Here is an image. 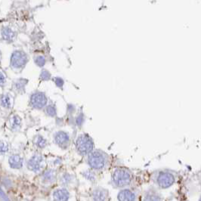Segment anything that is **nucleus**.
Segmentation results:
<instances>
[{
	"label": "nucleus",
	"instance_id": "6",
	"mask_svg": "<svg viewBox=\"0 0 201 201\" xmlns=\"http://www.w3.org/2000/svg\"><path fill=\"white\" fill-rule=\"evenodd\" d=\"M45 166L44 159L39 154H35L29 160L27 163V166L29 169L33 172H40Z\"/></svg>",
	"mask_w": 201,
	"mask_h": 201
},
{
	"label": "nucleus",
	"instance_id": "9",
	"mask_svg": "<svg viewBox=\"0 0 201 201\" xmlns=\"http://www.w3.org/2000/svg\"><path fill=\"white\" fill-rule=\"evenodd\" d=\"M108 192L105 188H98L93 190L92 194V201H107Z\"/></svg>",
	"mask_w": 201,
	"mask_h": 201
},
{
	"label": "nucleus",
	"instance_id": "2",
	"mask_svg": "<svg viewBox=\"0 0 201 201\" xmlns=\"http://www.w3.org/2000/svg\"><path fill=\"white\" fill-rule=\"evenodd\" d=\"M94 141L87 133H81L75 141V149L81 156H87L94 150Z\"/></svg>",
	"mask_w": 201,
	"mask_h": 201
},
{
	"label": "nucleus",
	"instance_id": "14",
	"mask_svg": "<svg viewBox=\"0 0 201 201\" xmlns=\"http://www.w3.org/2000/svg\"><path fill=\"white\" fill-rule=\"evenodd\" d=\"M56 178V172L54 170H47L43 173L42 179L44 182L46 183H51L53 182Z\"/></svg>",
	"mask_w": 201,
	"mask_h": 201
},
{
	"label": "nucleus",
	"instance_id": "16",
	"mask_svg": "<svg viewBox=\"0 0 201 201\" xmlns=\"http://www.w3.org/2000/svg\"><path fill=\"white\" fill-rule=\"evenodd\" d=\"M74 125H76L77 127H82V126L85 122V116L83 112L80 111L79 113H78L77 116H76V117L74 118Z\"/></svg>",
	"mask_w": 201,
	"mask_h": 201
},
{
	"label": "nucleus",
	"instance_id": "13",
	"mask_svg": "<svg viewBox=\"0 0 201 201\" xmlns=\"http://www.w3.org/2000/svg\"><path fill=\"white\" fill-rule=\"evenodd\" d=\"M9 163L12 168L18 169L23 165V159L19 155L11 156L9 158Z\"/></svg>",
	"mask_w": 201,
	"mask_h": 201
},
{
	"label": "nucleus",
	"instance_id": "7",
	"mask_svg": "<svg viewBox=\"0 0 201 201\" xmlns=\"http://www.w3.org/2000/svg\"><path fill=\"white\" fill-rule=\"evenodd\" d=\"M30 103L36 109H42L47 105L48 99L46 95L42 92H35L31 96Z\"/></svg>",
	"mask_w": 201,
	"mask_h": 201
},
{
	"label": "nucleus",
	"instance_id": "8",
	"mask_svg": "<svg viewBox=\"0 0 201 201\" xmlns=\"http://www.w3.org/2000/svg\"><path fill=\"white\" fill-rule=\"evenodd\" d=\"M27 62V55L22 51H15L11 58V63L15 67H22Z\"/></svg>",
	"mask_w": 201,
	"mask_h": 201
},
{
	"label": "nucleus",
	"instance_id": "1",
	"mask_svg": "<svg viewBox=\"0 0 201 201\" xmlns=\"http://www.w3.org/2000/svg\"><path fill=\"white\" fill-rule=\"evenodd\" d=\"M87 163L94 170H102L108 163V156L100 150H93L87 155Z\"/></svg>",
	"mask_w": 201,
	"mask_h": 201
},
{
	"label": "nucleus",
	"instance_id": "12",
	"mask_svg": "<svg viewBox=\"0 0 201 201\" xmlns=\"http://www.w3.org/2000/svg\"><path fill=\"white\" fill-rule=\"evenodd\" d=\"M117 198L119 201H136V194L130 190L125 189L119 192Z\"/></svg>",
	"mask_w": 201,
	"mask_h": 201
},
{
	"label": "nucleus",
	"instance_id": "17",
	"mask_svg": "<svg viewBox=\"0 0 201 201\" xmlns=\"http://www.w3.org/2000/svg\"><path fill=\"white\" fill-rule=\"evenodd\" d=\"M73 178H74V177H73L72 175L68 172H65L64 173V174L61 176V177H60V181L62 185H66L72 182Z\"/></svg>",
	"mask_w": 201,
	"mask_h": 201
},
{
	"label": "nucleus",
	"instance_id": "18",
	"mask_svg": "<svg viewBox=\"0 0 201 201\" xmlns=\"http://www.w3.org/2000/svg\"><path fill=\"white\" fill-rule=\"evenodd\" d=\"M45 110H46V114L51 117H55L57 115V109L53 105H49L46 106Z\"/></svg>",
	"mask_w": 201,
	"mask_h": 201
},
{
	"label": "nucleus",
	"instance_id": "19",
	"mask_svg": "<svg viewBox=\"0 0 201 201\" xmlns=\"http://www.w3.org/2000/svg\"><path fill=\"white\" fill-rule=\"evenodd\" d=\"M35 62L39 67H42L46 64V59L43 56H37L35 58Z\"/></svg>",
	"mask_w": 201,
	"mask_h": 201
},
{
	"label": "nucleus",
	"instance_id": "4",
	"mask_svg": "<svg viewBox=\"0 0 201 201\" xmlns=\"http://www.w3.org/2000/svg\"><path fill=\"white\" fill-rule=\"evenodd\" d=\"M54 141L62 150H67L70 148L71 137L67 131L59 130L54 134Z\"/></svg>",
	"mask_w": 201,
	"mask_h": 201
},
{
	"label": "nucleus",
	"instance_id": "3",
	"mask_svg": "<svg viewBox=\"0 0 201 201\" xmlns=\"http://www.w3.org/2000/svg\"><path fill=\"white\" fill-rule=\"evenodd\" d=\"M112 181L116 186L119 188H123L132 183V174L128 169L119 167L116 169L113 173Z\"/></svg>",
	"mask_w": 201,
	"mask_h": 201
},
{
	"label": "nucleus",
	"instance_id": "22",
	"mask_svg": "<svg viewBox=\"0 0 201 201\" xmlns=\"http://www.w3.org/2000/svg\"><path fill=\"white\" fill-rule=\"evenodd\" d=\"M8 150V146L6 144L3 143H0V152L1 153H5Z\"/></svg>",
	"mask_w": 201,
	"mask_h": 201
},
{
	"label": "nucleus",
	"instance_id": "15",
	"mask_svg": "<svg viewBox=\"0 0 201 201\" xmlns=\"http://www.w3.org/2000/svg\"><path fill=\"white\" fill-rule=\"evenodd\" d=\"M34 144L37 148H44L47 145V141L46 138H43L42 136H37L35 137L34 139Z\"/></svg>",
	"mask_w": 201,
	"mask_h": 201
},
{
	"label": "nucleus",
	"instance_id": "21",
	"mask_svg": "<svg viewBox=\"0 0 201 201\" xmlns=\"http://www.w3.org/2000/svg\"><path fill=\"white\" fill-rule=\"evenodd\" d=\"M40 77L42 78V79H43V80H48V79L51 78V74H50V73L48 72V70H44L42 71Z\"/></svg>",
	"mask_w": 201,
	"mask_h": 201
},
{
	"label": "nucleus",
	"instance_id": "20",
	"mask_svg": "<svg viewBox=\"0 0 201 201\" xmlns=\"http://www.w3.org/2000/svg\"><path fill=\"white\" fill-rule=\"evenodd\" d=\"M54 81H55V85L59 88H62L64 86V85H65V81L60 77H55Z\"/></svg>",
	"mask_w": 201,
	"mask_h": 201
},
{
	"label": "nucleus",
	"instance_id": "23",
	"mask_svg": "<svg viewBox=\"0 0 201 201\" xmlns=\"http://www.w3.org/2000/svg\"><path fill=\"white\" fill-rule=\"evenodd\" d=\"M4 83H5L4 76H3L2 74H0V85H1V86H2V85L4 84Z\"/></svg>",
	"mask_w": 201,
	"mask_h": 201
},
{
	"label": "nucleus",
	"instance_id": "10",
	"mask_svg": "<svg viewBox=\"0 0 201 201\" xmlns=\"http://www.w3.org/2000/svg\"><path fill=\"white\" fill-rule=\"evenodd\" d=\"M55 201H68L70 198V192L65 188H58L53 193Z\"/></svg>",
	"mask_w": 201,
	"mask_h": 201
},
{
	"label": "nucleus",
	"instance_id": "11",
	"mask_svg": "<svg viewBox=\"0 0 201 201\" xmlns=\"http://www.w3.org/2000/svg\"><path fill=\"white\" fill-rule=\"evenodd\" d=\"M144 201H163V197L157 190L150 189L145 194Z\"/></svg>",
	"mask_w": 201,
	"mask_h": 201
},
{
	"label": "nucleus",
	"instance_id": "5",
	"mask_svg": "<svg viewBox=\"0 0 201 201\" xmlns=\"http://www.w3.org/2000/svg\"><path fill=\"white\" fill-rule=\"evenodd\" d=\"M157 183L161 188L166 189L175 183V177L168 171H160L157 176Z\"/></svg>",
	"mask_w": 201,
	"mask_h": 201
}]
</instances>
